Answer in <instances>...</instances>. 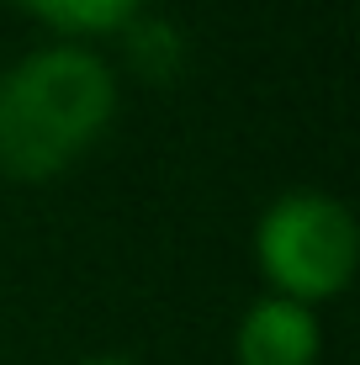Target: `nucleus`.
<instances>
[{
    "instance_id": "f257e3e1",
    "label": "nucleus",
    "mask_w": 360,
    "mask_h": 365,
    "mask_svg": "<svg viewBox=\"0 0 360 365\" xmlns=\"http://www.w3.org/2000/svg\"><path fill=\"white\" fill-rule=\"evenodd\" d=\"M117 111V74L80 43H53L0 69V170L11 180H48L106 133Z\"/></svg>"
},
{
    "instance_id": "f03ea898",
    "label": "nucleus",
    "mask_w": 360,
    "mask_h": 365,
    "mask_svg": "<svg viewBox=\"0 0 360 365\" xmlns=\"http://www.w3.org/2000/svg\"><path fill=\"white\" fill-rule=\"evenodd\" d=\"M254 259L270 281V297H292L302 307L339 297L355 275L360 233L339 196L329 191H287L259 212Z\"/></svg>"
},
{
    "instance_id": "7ed1b4c3",
    "label": "nucleus",
    "mask_w": 360,
    "mask_h": 365,
    "mask_svg": "<svg viewBox=\"0 0 360 365\" xmlns=\"http://www.w3.org/2000/svg\"><path fill=\"white\" fill-rule=\"evenodd\" d=\"M318 349H324V334H318L313 307L292 297H259L233 334L239 365H313Z\"/></svg>"
},
{
    "instance_id": "20e7f679",
    "label": "nucleus",
    "mask_w": 360,
    "mask_h": 365,
    "mask_svg": "<svg viewBox=\"0 0 360 365\" xmlns=\"http://www.w3.org/2000/svg\"><path fill=\"white\" fill-rule=\"evenodd\" d=\"M21 6L64 37H96V32H117L122 21H133L143 0H21Z\"/></svg>"
},
{
    "instance_id": "39448f33",
    "label": "nucleus",
    "mask_w": 360,
    "mask_h": 365,
    "mask_svg": "<svg viewBox=\"0 0 360 365\" xmlns=\"http://www.w3.org/2000/svg\"><path fill=\"white\" fill-rule=\"evenodd\" d=\"M80 365H133V360H117V355H101V360H80Z\"/></svg>"
}]
</instances>
